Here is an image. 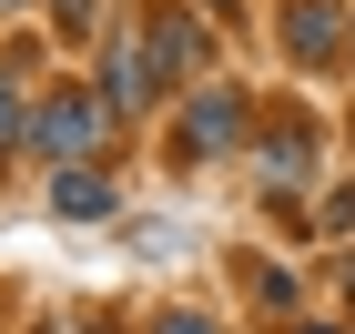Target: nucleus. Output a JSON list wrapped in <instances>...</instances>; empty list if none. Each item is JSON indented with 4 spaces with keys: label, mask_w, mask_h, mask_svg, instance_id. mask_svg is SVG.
<instances>
[{
    "label": "nucleus",
    "mask_w": 355,
    "mask_h": 334,
    "mask_svg": "<svg viewBox=\"0 0 355 334\" xmlns=\"http://www.w3.org/2000/svg\"><path fill=\"white\" fill-rule=\"evenodd\" d=\"M345 41H355V30H345V10H335V0H284V51H295V61H315V71H325Z\"/></svg>",
    "instance_id": "20e7f679"
},
{
    "label": "nucleus",
    "mask_w": 355,
    "mask_h": 334,
    "mask_svg": "<svg viewBox=\"0 0 355 334\" xmlns=\"http://www.w3.org/2000/svg\"><path fill=\"white\" fill-rule=\"evenodd\" d=\"M153 61H163V82H203V71H214L203 21H193V10H163V21H153Z\"/></svg>",
    "instance_id": "423d86ee"
},
{
    "label": "nucleus",
    "mask_w": 355,
    "mask_h": 334,
    "mask_svg": "<svg viewBox=\"0 0 355 334\" xmlns=\"http://www.w3.org/2000/svg\"><path fill=\"white\" fill-rule=\"evenodd\" d=\"M345 304H355V263H345Z\"/></svg>",
    "instance_id": "9b49d317"
},
{
    "label": "nucleus",
    "mask_w": 355,
    "mask_h": 334,
    "mask_svg": "<svg viewBox=\"0 0 355 334\" xmlns=\"http://www.w3.org/2000/svg\"><path fill=\"white\" fill-rule=\"evenodd\" d=\"M0 10H21V0H0Z\"/></svg>",
    "instance_id": "ddd939ff"
},
{
    "label": "nucleus",
    "mask_w": 355,
    "mask_h": 334,
    "mask_svg": "<svg viewBox=\"0 0 355 334\" xmlns=\"http://www.w3.org/2000/svg\"><path fill=\"white\" fill-rule=\"evenodd\" d=\"M295 334H335V324H295Z\"/></svg>",
    "instance_id": "f8f14e48"
},
{
    "label": "nucleus",
    "mask_w": 355,
    "mask_h": 334,
    "mask_svg": "<svg viewBox=\"0 0 355 334\" xmlns=\"http://www.w3.org/2000/svg\"><path fill=\"white\" fill-rule=\"evenodd\" d=\"M244 284L264 294V304H284V314H295V274H274V263H244Z\"/></svg>",
    "instance_id": "6e6552de"
},
{
    "label": "nucleus",
    "mask_w": 355,
    "mask_h": 334,
    "mask_svg": "<svg viewBox=\"0 0 355 334\" xmlns=\"http://www.w3.org/2000/svg\"><path fill=\"white\" fill-rule=\"evenodd\" d=\"M264 183L274 193H304V183H315V122H304V111L264 122Z\"/></svg>",
    "instance_id": "39448f33"
},
{
    "label": "nucleus",
    "mask_w": 355,
    "mask_h": 334,
    "mask_svg": "<svg viewBox=\"0 0 355 334\" xmlns=\"http://www.w3.org/2000/svg\"><path fill=\"white\" fill-rule=\"evenodd\" d=\"M153 91H163V61H153V30H122L102 51V102L132 122V111H153Z\"/></svg>",
    "instance_id": "7ed1b4c3"
},
{
    "label": "nucleus",
    "mask_w": 355,
    "mask_h": 334,
    "mask_svg": "<svg viewBox=\"0 0 355 334\" xmlns=\"http://www.w3.org/2000/svg\"><path fill=\"white\" fill-rule=\"evenodd\" d=\"M234 142H244V102H234L223 82H203V91L183 102V132H173V163H214V152H234Z\"/></svg>",
    "instance_id": "f03ea898"
},
{
    "label": "nucleus",
    "mask_w": 355,
    "mask_h": 334,
    "mask_svg": "<svg viewBox=\"0 0 355 334\" xmlns=\"http://www.w3.org/2000/svg\"><path fill=\"white\" fill-rule=\"evenodd\" d=\"M51 203H61V213H82V223H102V213H122V183H112V172H92V163H61Z\"/></svg>",
    "instance_id": "0eeeda50"
},
{
    "label": "nucleus",
    "mask_w": 355,
    "mask_h": 334,
    "mask_svg": "<svg viewBox=\"0 0 355 334\" xmlns=\"http://www.w3.org/2000/svg\"><path fill=\"white\" fill-rule=\"evenodd\" d=\"M112 142V102L102 91H41V111H31V152L41 163H92Z\"/></svg>",
    "instance_id": "f257e3e1"
},
{
    "label": "nucleus",
    "mask_w": 355,
    "mask_h": 334,
    "mask_svg": "<svg viewBox=\"0 0 355 334\" xmlns=\"http://www.w3.org/2000/svg\"><path fill=\"white\" fill-rule=\"evenodd\" d=\"M61 10V30H92V0H51Z\"/></svg>",
    "instance_id": "9d476101"
},
{
    "label": "nucleus",
    "mask_w": 355,
    "mask_h": 334,
    "mask_svg": "<svg viewBox=\"0 0 355 334\" xmlns=\"http://www.w3.org/2000/svg\"><path fill=\"white\" fill-rule=\"evenodd\" d=\"M153 334H223V324H203V314H163Z\"/></svg>",
    "instance_id": "1a4fd4ad"
}]
</instances>
